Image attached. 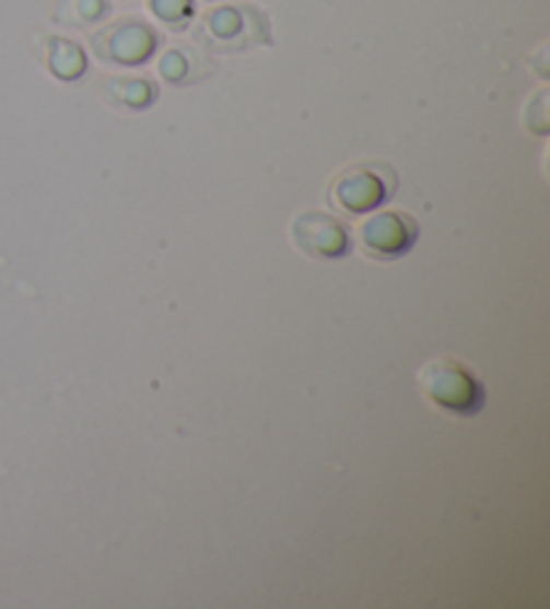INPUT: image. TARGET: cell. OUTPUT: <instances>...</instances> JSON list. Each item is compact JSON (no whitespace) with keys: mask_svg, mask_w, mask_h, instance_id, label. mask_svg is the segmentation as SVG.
<instances>
[{"mask_svg":"<svg viewBox=\"0 0 550 609\" xmlns=\"http://www.w3.org/2000/svg\"><path fill=\"white\" fill-rule=\"evenodd\" d=\"M419 387L443 411L472 417L487 403L481 382L457 358H435L419 371Z\"/></svg>","mask_w":550,"mask_h":609,"instance_id":"1","label":"cell"},{"mask_svg":"<svg viewBox=\"0 0 550 609\" xmlns=\"http://www.w3.org/2000/svg\"><path fill=\"white\" fill-rule=\"evenodd\" d=\"M398 188V175L384 162L352 164L330 183L328 202L347 212H368L387 202Z\"/></svg>","mask_w":550,"mask_h":609,"instance_id":"2","label":"cell"},{"mask_svg":"<svg viewBox=\"0 0 550 609\" xmlns=\"http://www.w3.org/2000/svg\"><path fill=\"white\" fill-rule=\"evenodd\" d=\"M202 33L221 51H239L269 40V22L256 5H221L204 16Z\"/></svg>","mask_w":550,"mask_h":609,"instance_id":"3","label":"cell"},{"mask_svg":"<svg viewBox=\"0 0 550 609\" xmlns=\"http://www.w3.org/2000/svg\"><path fill=\"white\" fill-rule=\"evenodd\" d=\"M100 59L114 65H143L159 49V33L143 20H121L92 38Z\"/></svg>","mask_w":550,"mask_h":609,"instance_id":"4","label":"cell"},{"mask_svg":"<svg viewBox=\"0 0 550 609\" xmlns=\"http://www.w3.org/2000/svg\"><path fill=\"white\" fill-rule=\"evenodd\" d=\"M419 226L408 212L382 210L360 226V245L374 258H400L417 245Z\"/></svg>","mask_w":550,"mask_h":609,"instance_id":"5","label":"cell"},{"mask_svg":"<svg viewBox=\"0 0 550 609\" xmlns=\"http://www.w3.org/2000/svg\"><path fill=\"white\" fill-rule=\"evenodd\" d=\"M293 239L312 258H341L352 247V234L344 221L330 212L309 210L293 221Z\"/></svg>","mask_w":550,"mask_h":609,"instance_id":"6","label":"cell"},{"mask_svg":"<svg viewBox=\"0 0 550 609\" xmlns=\"http://www.w3.org/2000/svg\"><path fill=\"white\" fill-rule=\"evenodd\" d=\"M159 89L148 79H114L105 86V99L116 108L143 110L151 103H156Z\"/></svg>","mask_w":550,"mask_h":609,"instance_id":"7","label":"cell"},{"mask_svg":"<svg viewBox=\"0 0 550 609\" xmlns=\"http://www.w3.org/2000/svg\"><path fill=\"white\" fill-rule=\"evenodd\" d=\"M159 73H162V79L169 81V84H191V81H197L199 75L204 73V59L199 57L191 46H186V49L175 46V49H169L167 55L162 57Z\"/></svg>","mask_w":550,"mask_h":609,"instance_id":"8","label":"cell"},{"mask_svg":"<svg viewBox=\"0 0 550 609\" xmlns=\"http://www.w3.org/2000/svg\"><path fill=\"white\" fill-rule=\"evenodd\" d=\"M49 70L62 81H75L86 73V55L68 38L49 40Z\"/></svg>","mask_w":550,"mask_h":609,"instance_id":"9","label":"cell"},{"mask_svg":"<svg viewBox=\"0 0 550 609\" xmlns=\"http://www.w3.org/2000/svg\"><path fill=\"white\" fill-rule=\"evenodd\" d=\"M108 9V0H68L59 9V20L65 25H92V22L103 20Z\"/></svg>","mask_w":550,"mask_h":609,"instance_id":"10","label":"cell"},{"mask_svg":"<svg viewBox=\"0 0 550 609\" xmlns=\"http://www.w3.org/2000/svg\"><path fill=\"white\" fill-rule=\"evenodd\" d=\"M151 11L169 27H186L194 16V0H151Z\"/></svg>","mask_w":550,"mask_h":609,"instance_id":"11","label":"cell"}]
</instances>
